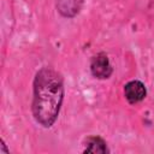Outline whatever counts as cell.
Returning a JSON list of instances; mask_svg holds the SVG:
<instances>
[{
  "label": "cell",
  "instance_id": "2",
  "mask_svg": "<svg viewBox=\"0 0 154 154\" xmlns=\"http://www.w3.org/2000/svg\"><path fill=\"white\" fill-rule=\"evenodd\" d=\"M90 72L97 79H107L113 73V67L105 52H99L90 60Z\"/></svg>",
  "mask_w": 154,
  "mask_h": 154
},
{
  "label": "cell",
  "instance_id": "1",
  "mask_svg": "<svg viewBox=\"0 0 154 154\" xmlns=\"http://www.w3.org/2000/svg\"><path fill=\"white\" fill-rule=\"evenodd\" d=\"M65 95L64 78L53 67H41L32 82L31 112L35 122L42 128H51L58 119Z\"/></svg>",
  "mask_w": 154,
  "mask_h": 154
},
{
  "label": "cell",
  "instance_id": "3",
  "mask_svg": "<svg viewBox=\"0 0 154 154\" xmlns=\"http://www.w3.org/2000/svg\"><path fill=\"white\" fill-rule=\"evenodd\" d=\"M146 95H147L146 85L138 79H132L124 85V96L128 100V102L131 105L141 102L142 100H144Z\"/></svg>",
  "mask_w": 154,
  "mask_h": 154
},
{
  "label": "cell",
  "instance_id": "4",
  "mask_svg": "<svg viewBox=\"0 0 154 154\" xmlns=\"http://www.w3.org/2000/svg\"><path fill=\"white\" fill-rule=\"evenodd\" d=\"M83 2L84 0H55V7L61 17L73 18L79 13Z\"/></svg>",
  "mask_w": 154,
  "mask_h": 154
},
{
  "label": "cell",
  "instance_id": "5",
  "mask_svg": "<svg viewBox=\"0 0 154 154\" xmlns=\"http://www.w3.org/2000/svg\"><path fill=\"white\" fill-rule=\"evenodd\" d=\"M83 153H93V154H105L108 153L109 149L107 147L106 141L100 136H88L83 141Z\"/></svg>",
  "mask_w": 154,
  "mask_h": 154
},
{
  "label": "cell",
  "instance_id": "6",
  "mask_svg": "<svg viewBox=\"0 0 154 154\" xmlns=\"http://www.w3.org/2000/svg\"><path fill=\"white\" fill-rule=\"evenodd\" d=\"M0 153H8V149L6 148V144H5L4 140H1V150H0Z\"/></svg>",
  "mask_w": 154,
  "mask_h": 154
}]
</instances>
